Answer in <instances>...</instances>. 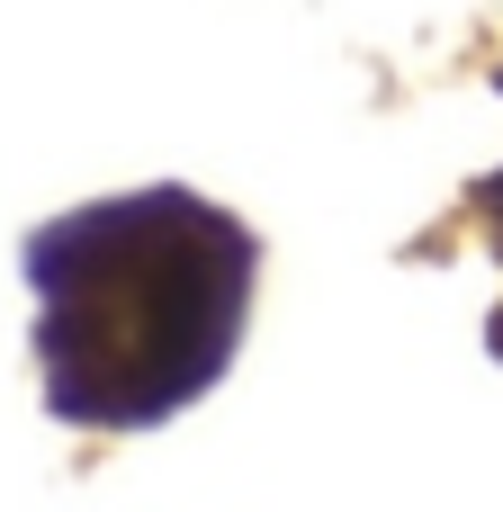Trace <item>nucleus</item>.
Masks as SVG:
<instances>
[{"label":"nucleus","instance_id":"1","mask_svg":"<svg viewBox=\"0 0 503 512\" xmlns=\"http://www.w3.org/2000/svg\"><path fill=\"white\" fill-rule=\"evenodd\" d=\"M27 279L54 414L162 423L234 360L252 306V234L189 189H144L45 225L27 243Z\"/></svg>","mask_w":503,"mask_h":512}]
</instances>
